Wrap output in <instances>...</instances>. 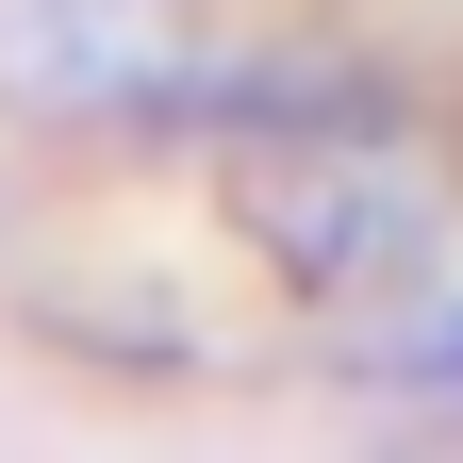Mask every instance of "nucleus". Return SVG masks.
I'll return each mask as SVG.
<instances>
[{
    "label": "nucleus",
    "mask_w": 463,
    "mask_h": 463,
    "mask_svg": "<svg viewBox=\"0 0 463 463\" xmlns=\"http://www.w3.org/2000/svg\"><path fill=\"white\" fill-rule=\"evenodd\" d=\"M232 232L281 265V298H381L447 232V149L397 133V116H364V99L265 116V133L232 149Z\"/></svg>",
    "instance_id": "1"
}]
</instances>
